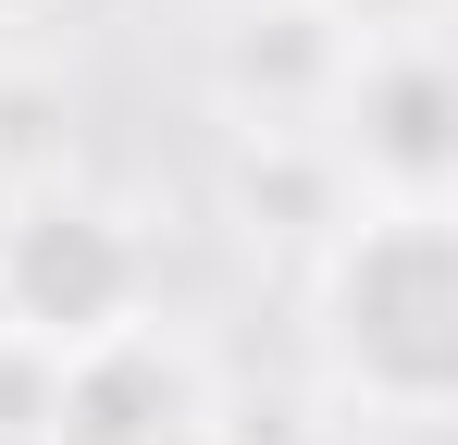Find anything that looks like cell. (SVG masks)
<instances>
[{
  "label": "cell",
  "instance_id": "1",
  "mask_svg": "<svg viewBox=\"0 0 458 445\" xmlns=\"http://www.w3.org/2000/svg\"><path fill=\"white\" fill-rule=\"evenodd\" d=\"M310 334L347 408L372 421H446L458 408V211L446 198H360L322 235Z\"/></svg>",
  "mask_w": 458,
  "mask_h": 445
},
{
  "label": "cell",
  "instance_id": "2",
  "mask_svg": "<svg viewBox=\"0 0 458 445\" xmlns=\"http://www.w3.org/2000/svg\"><path fill=\"white\" fill-rule=\"evenodd\" d=\"M149 322V235L75 186H38L0 211V334L25 359H63L87 334Z\"/></svg>",
  "mask_w": 458,
  "mask_h": 445
},
{
  "label": "cell",
  "instance_id": "3",
  "mask_svg": "<svg viewBox=\"0 0 458 445\" xmlns=\"http://www.w3.org/2000/svg\"><path fill=\"white\" fill-rule=\"evenodd\" d=\"M335 161L372 186V198H446L458 173V74L446 38L409 25V38H360L347 74H335Z\"/></svg>",
  "mask_w": 458,
  "mask_h": 445
},
{
  "label": "cell",
  "instance_id": "4",
  "mask_svg": "<svg viewBox=\"0 0 458 445\" xmlns=\"http://www.w3.org/2000/svg\"><path fill=\"white\" fill-rule=\"evenodd\" d=\"M186 421H199V359L161 322L38 359V445H186Z\"/></svg>",
  "mask_w": 458,
  "mask_h": 445
},
{
  "label": "cell",
  "instance_id": "5",
  "mask_svg": "<svg viewBox=\"0 0 458 445\" xmlns=\"http://www.w3.org/2000/svg\"><path fill=\"white\" fill-rule=\"evenodd\" d=\"M322 13H335L347 38H409V25H434L446 0H322Z\"/></svg>",
  "mask_w": 458,
  "mask_h": 445
},
{
  "label": "cell",
  "instance_id": "6",
  "mask_svg": "<svg viewBox=\"0 0 458 445\" xmlns=\"http://www.w3.org/2000/svg\"><path fill=\"white\" fill-rule=\"evenodd\" d=\"M75 0H0V25H63Z\"/></svg>",
  "mask_w": 458,
  "mask_h": 445
}]
</instances>
